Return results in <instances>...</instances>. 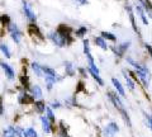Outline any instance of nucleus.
<instances>
[{"instance_id":"obj_2","label":"nucleus","mask_w":152,"mask_h":137,"mask_svg":"<svg viewBox=\"0 0 152 137\" xmlns=\"http://www.w3.org/2000/svg\"><path fill=\"white\" fill-rule=\"evenodd\" d=\"M47 38H48L56 47H58V48H62V47H66V46L70 45L67 38H66V36L58 29V28L47 33Z\"/></svg>"},{"instance_id":"obj_28","label":"nucleus","mask_w":152,"mask_h":137,"mask_svg":"<svg viewBox=\"0 0 152 137\" xmlns=\"http://www.w3.org/2000/svg\"><path fill=\"white\" fill-rule=\"evenodd\" d=\"M58 137H70L69 133L66 132V128L64 127L62 123H61V128H60V131H58Z\"/></svg>"},{"instance_id":"obj_13","label":"nucleus","mask_w":152,"mask_h":137,"mask_svg":"<svg viewBox=\"0 0 152 137\" xmlns=\"http://www.w3.org/2000/svg\"><path fill=\"white\" fill-rule=\"evenodd\" d=\"M64 67H65V74L67 75V76H75L76 75V67H75L74 62H71V61H65Z\"/></svg>"},{"instance_id":"obj_23","label":"nucleus","mask_w":152,"mask_h":137,"mask_svg":"<svg viewBox=\"0 0 152 137\" xmlns=\"http://www.w3.org/2000/svg\"><path fill=\"white\" fill-rule=\"evenodd\" d=\"M88 33V27H85V26H80L75 31V37H80V38H83V37L85 36Z\"/></svg>"},{"instance_id":"obj_30","label":"nucleus","mask_w":152,"mask_h":137,"mask_svg":"<svg viewBox=\"0 0 152 137\" xmlns=\"http://www.w3.org/2000/svg\"><path fill=\"white\" fill-rule=\"evenodd\" d=\"M50 105H51L52 109H58V108H61V103H60L58 100H53Z\"/></svg>"},{"instance_id":"obj_17","label":"nucleus","mask_w":152,"mask_h":137,"mask_svg":"<svg viewBox=\"0 0 152 137\" xmlns=\"http://www.w3.org/2000/svg\"><path fill=\"white\" fill-rule=\"evenodd\" d=\"M112 84H113V86L115 88V90H117V93L119 94L121 97H126V92H124V86L122 85V83L118 80L117 78H113L112 79Z\"/></svg>"},{"instance_id":"obj_31","label":"nucleus","mask_w":152,"mask_h":137,"mask_svg":"<svg viewBox=\"0 0 152 137\" xmlns=\"http://www.w3.org/2000/svg\"><path fill=\"white\" fill-rule=\"evenodd\" d=\"M146 121H147V125L152 130V114H146Z\"/></svg>"},{"instance_id":"obj_27","label":"nucleus","mask_w":152,"mask_h":137,"mask_svg":"<svg viewBox=\"0 0 152 137\" xmlns=\"http://www.w3.org/2000/svg\"><path fill=\"white\" fill-rule=\"evenodd\" d=\"M26 132H27L28 137H38L37 131H36L34 128H33V127H28V128L26 130Z\"/></svg>"},{"instance_id":"obj_8","label":"nucleus","mask_w":152,"mask_h":137,"mask_svg":"<svg viewBox=\"0 0 152 137\" xmlns=\"http://www.w3.org/2000/svg\"><path fill=\"white\" fill-rule=\"evenodd\" d=\"M119 132V126L115 122H110L108 123L103 130V136L104 137H115V135Z\"/></svg>"},{"instance_id":"obj_24","label":"nucleus","mask_w":152,"mask_h":137,"mask_svg":"<svg viewBox=\"0 0 152 137\" xmlns=\"http://www.w3.org/2000/svg\"><path fill=\"white\" fill-rule=\"evenodd\" d=\"M46 117L48 118V119L52 122V123H55V122H56L55 113H53V109H52L51 107H46Z\"/></svg>"},{"instance_id":"obj_5","label":"nucleus","mask_w":152,"mask_h":137,"mask_svg":"<svg viewBox=\"0 0 152 137\" xmlns=\"http://www.w3.org/2000/svg\"><path fill=\"white\" fill-rule=\"evenodd\" d=\"M22 10L23 14H24L26 19L29 22V23H37V15H36V12L33 10V8L27 0H23L22 1Z\"/></svg>"},{"instance_id":"obj_6","label":"nucleus","mask_w":152,"mask_h":137,"mask_svg":"<svg viewBox=\"0 0 152 137\" xmlns=\"http://www.w3.org/2000/svg\"><path fill=\"white\" fill-rule=\"evenodd\" d=\"M133 9H134L136 15L138 17L140 21L142 22V24H143V26H148L150 19H148V17H147V13H146V10L143 9V7H142L140 3H136L134 7H133Z\"/></svg>"},{"instance_id":"obj_32","label":"nucleus","mask_w":152,"mask_h":137,"mask_svg":"<svg viewBox=\"0 0 152 137\" xmlns=\"http://www.w3.org/2000/svg\"><path fill=\"white\" fill-rule=\"evenodd\" d=\"M75 3L80 7H84V5H86V4H89V0H75Z\"/></svg>"},{"instance_id":"obj_19","label":"nucleus","mask_w":152,"mask_h":137,"mask_svg":"<svg viewBox=\"0 0 152 137\" xmlns=\"http://www.w3.org/2000/svg\"><path fill=\"white\" fill-rule=\"evenodd\" d=\"M1 137H18L17 127H14V126H8L7 128H4Z\"/></svg>"},{"instance_id":"obj_10","label":"nucleus","mask_w":152,"mask_h":137,"mask_svg":"<svg viewBox=\"0 0 152 137\" xmlns=\"http://www.w3.org/2000/svg\"><path fill=\"white\" fill-rule=\"evenodd\" d=\"M83 50H84L85 57H86L88 65H93V64H95V60H94V56H93V53H91V47H90V42H89V40H84V41H83Z\"/></svg>"},{"instance_id":"obj_29","label":"nucleus","mask_w":152,"mask_h":137,"mask_svg":"<svg viewBox=\"0 0 152 137\" xmlns=\"http://www.w3.org/2000/svg\"><path fill=\"white\" fill-rule=\"evenodd\" d=\"M143 47H145V50L147 51V55H148L152 59V45H150V43H145Z\"/></svg>"},{"instance_id":"obj_20","label":"nucleus","mask_w":152,"mask_h":137,"mask_svg":"<svg viewBox=\"0 0 152 137\" xmlns=\"http://www.w3.org/2000/svg\"><path fill=\"white\" fill-rule=\"evenodd\" d=\"M0 52L4 55L5 59L12 57V50H10V47H9V45L5 43V42H1V43H0Z\"/></svg>"},{"instance_id":"obj_11","label":"nucleus","mask_w":152,"mask_h":137,"mask_svg":"<svg viewBox=\"0 0 152 137\" xmlns=\"http://www.w3.org/2000/svg\"><path fill=\"white\" fill-rule=\"evenodd\" d=\"M94 45L98 46L100 50L103 51H108L109 50V45H108V41H105L102 36H95L94 37Z\"/></svg>"},{"instance_id":"obj_9","label":"nucleus","mask_w":152,"mask_h":137,"mask_svg":"<svg viewBox=\"0 0 152 137\" xmlns=\"http://www.w3.org/2000/svg\"><path fill=\"white\" fill-rule=\"evenodd\" d=\"M124 9H126V12L128 14V18H129V22H131V26L133 28V31L138 33V28H137V23H136V14H134V9H133V7L129 3H126V5H124Z\"/></svg>"},{"instance_id":"obj_7","label":"nucleus","mask_w":152,"mask_h":137,"mask_svg":"<svg viewBox=\"0 0 152 137\" xmlns=\"http://www.w3.org/2000/svg\"><path fill=\"white\" fill-rule=\"evenodd\" d=\"M0 67H1V70L4 71V74H5V76H7L8 80L13 81V80L15 79V70L13 69V66L10 64L5 62L4 60H0Z\"/></svg>"},{"instance_id":"obj_18","label":"nucleus","mask_w":152,"mask_h":137,"mask_svg":"<svg viewBox=\"0 0 152 137\" xmlns=\"http://www.w3.org/2000/svg\"><path fill=\"white\" fill-rule=\"evenodd\" d=\"M29 89H31V94H32L33 98H36V99H42V97H43V92H42V89H41L39 85L34 84V85H32Z\"/></svg>"},{"instance_id":"obj_21","label":"nucleus","mask_w":152,"mask_h":137,"mask_svg":"<svg viewBox=\"0 0 152 137\" xmlns=\"http://www.w3.org/2000/svg\"><path fill=\"white\" fill-rule=\"evenodd\" d=\"M56 83H57V79L56 78L48 76V75H45V84H46V89H47V90H52Z\"/></svg>"},{"instance_id":"obj_33","label":"nucleus","mask_w":152,"mask_h":137,"mask_svg":"<svg viewBox=\"0 0 152 137\" xmlns=\"http://www.w3.org/2000/svg\"><path fill=\"white\" fill-rule=\"evenodd\" d=\"M4 113V109H3V98L0 97V114H3Z\"/></svg>"},{"instance_id":"obj_15","label":"nucleus","mask_w":152,"mask_h":137,"mask_svg":"<svg viewBox=\"0 0 152 137\" xmlns=\"http://www.w3.org/2000/svg\"><path fill=\"white\" fill-rule=\"evenodd\" d=\"M123 78H124V81H126V85H127V88L129 89V90H134L136 89V84H134V81L132 80V76L129 74H128V71L127 70H123Z\"/></svg>"},{"instance_id":"obj_14","label":"nucleus","mask_w":152,"mask_h":137,"mask_svg":"<svg viewBox=\"0 0 152 137\" xmlns=\"http://www.w3.org/2000/svg\"><path fill=\"white\" fill-rule=\"evenodd\" d=\"M41 125H42V130H43L45 133H51L52 132V122L47 117L45 116L41 117Z\"/></svg>"},{"instance_id":"obj_3","label":"nucleus","mask_w":152,"mask_h":137,"mask_svg":"<svg viewBox=\"0 0 152 137\" xmlns=\"http://www.w3.org/2000/svg\"><path fill=\"white\" fill-rule=\"evenodd\" d=\"M7 31H8L9 36H10V38H12V41L14 42V43H15V45H20L22 38H23V33H22L20 29H19V27L13 21L7 26Z\"/></svg>"},{"instance_id":"obj_22","label":"nucleus","mask_w":152,"mask_h":137,"mask_svg":"<svg viewBox=\"0 0 152 137\" xmlns=\"http://www.w3.org/2000/svg\"><path fill=\"white\" fill-rule=\"evenodd\" d=\"M100 36L103 37L105 41H110V42H117V34H114L112 32H108V31H103L100 33Z\"/></svg>"},{"instance_id":"obj_26","label":"nucleus","mask_w":152,"mask_h":137,"mask_svg":"<svg viewBox=\"0 0 152 137\" xmlns=\"http://www.w3.org/2000/svg\"><path fill=\"white\" fill-rule=\"evenodd\" d=\"M0 22H1V24L4 26V27H5L7 28V26L9 24V23H10L12 22V18L10 17H9L8 15V14H4V15L1 17V18H0Z\"/></svg>"},{"instance_id":"obj_12","label":"nucleus","mask_w":152,"mask_h":137,"mask_svg":"<svg viewBox=\"0 0 152 137\" xmlns=\"http://www.w3.org/2000/svg\"><path fill=\"white\" fill-rule=\"evenodd\" d=\"M31 69H32L33 74H34L37 78H45L43 69H42V65L39 62H36V61H33V62L31 64Z\"/></svg>"},{"instance_id":"obj_16","label":"nucleus","mask_w":152,"mask_h":137,"mask_svg":"<svg viewBox=\"0 0 152 137\" xmlns=\"http://www.w3.org/2000/svg\"><path fill=\"white\" fill-rule=\"evenodd\" d=\"M18 102L20 103V104H28V103L33 102V97H31L26 90H23V92L19 93V95H18Z\"/></svg>"},{"instance_id":"obj_25","label":"nucleus","mask_w":152,"mask_h":137,"mask_svg":"<svg viewBox=\"0 0 152 137\" xmlns=\"http://www.w3.org/2000/svg\"><path fill=\"white\" fill-rule=\"evenodd\" d=\"M34 105H36V109H37V112L38 113H43V112H46V104L42 100H38V102H36L34 103Z\"/></svg>"},{"instance_id":"obj_35","label":"nucleus","mask_w":152,"mask_h":137,"mask_svg":"<svg viewBox=\"0 0 152 137\" xmlns=\"http://www.w3.org/2000/svg\"><path fill=\"white\" fill-rule=\"evenodd\" d=\"M38 137H39V136H38Z\"/></svg>"},{"instance_id":"obj_34","label":"nucleus","mask_w":152,"mask_h":137,"mask_svg":"<svg viewBox=\"0 0 152 137\" xmlns=\"http://www.w3.org/2000/svg\"><path fill=\"white\" fill-rule=\"evenodd\" d=\"M146 13H147V17H148V19L152 21V9H151V10H148V12H146Z\"/></svg>"},{"instance_id":"obj_1","label":"nucleus","mask_w":152,"mask_h":137,"mask_svg":"<svg viewBox=\"0 0 152 137\" xmlns=\"http://www.w3.org/2000/svg\"><path fill=\"white\" fill-rule=\"evenodd\" d=\"M108 98H109V100H110V102L113 103L114 108L119 111V113L122 114L123 121L126 122V125H127L128 127H132V122H131L129 114H128V112L126 111V108H124V105H123V103H122V100L119 99V97L117 95V93H112V92H109V93H108Z\"/></svg>"},{"instance_id":"obj_4","label":"nucleus","mask_w":152,"mask_h":137,"mask_svg":"<svg viewBox=\"0 0 152 137\" xmlns=\"http://www.w3.org/2000/svg\"><path fill=\"white\" fill-rule=\"evenodd\" d=\"M131 45H132L131 41H123V42H121V43H118V45L110 46L109 48L113 51V53L117 57H124L127 51L131 48Z\"/></svg>"}]
</instances>
